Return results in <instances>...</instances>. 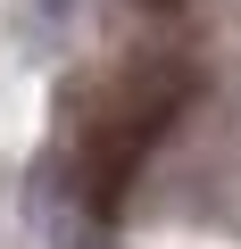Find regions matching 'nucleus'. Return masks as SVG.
<instances>
[{
    "mask_svg": "<svg viewBox=\"0 0 241 249\" xmlns=\"http://www.w3.org/2000/svg\"><path fill=\"white\" fill-rule=\"evenodd\" d=\"M183 100H191V67H175V58L133 67L125 83L100 100L92 133H83V216H92V224H108L116 208H125L133 175H142L150 150L167 142V124L183 116Z\"/></svg>",
    "mask_w": 241,
    "mask_h": 249,
    "instance_id": "nucleus-1",
    "label": "nucleus"
},
{
    "mask_svg": "<svg viewBox=\"0 0 241 249\" xmlns=\"http://www.w3.org/2000/svg\"><path fill=\"white\" fill-rule=\"evenodd\" d=\"M133 9H175V0H133Z\"/></svg>",
    "mask_w": 241,
    "mask_h": 249,
    "instance_id": "nucleus-2",
    "label": "nucleus"
}]
</instances>
